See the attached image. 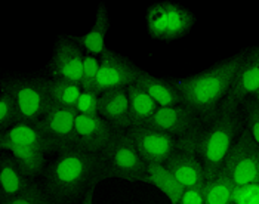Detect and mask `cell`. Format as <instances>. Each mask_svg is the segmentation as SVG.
<instances>
[{"label": "cell", "instance_id": "cell-1", "mask_svg": "<svg viewBox=\"0 0 259 204\" xmlns=\"http://www.w3.org/2000/svg\"><path fill=\"white\" fill-rule=\"evenodd\" d=\"M108 179L105 163L97 152L65 149L46 164L40 184L54 204H80L86 194Z\"/></svg>", "mask_w": 259, "mask_h": 204}, {"label": "cell", "instance_id": "cell-2", "mask_svg": "<svg viewBox=\"0 0 259 204\" xmlns=\"http://www.w3.org/2000/svg\"><path fill=\"white\" fill-rule=\"evenodd\" d=\"M243 130L244 119L241 108L221 105L215 114L201 119L199 127L191 136L178 139V145L196 152L203 164L206 181H210L221 172L227 154Z\"/></svg>", "mask_w": 259, "mask_h": 204}, {"label": "cell", "instance_id": "cell-3", "mask_svg": "<svg viewBox=\"0 0 259 204\" xmlns=\"http://www.w3.org/2000/svg\"><path fill=\"white\" fill-rule=\"evenodd\" d=\"M243 57L244 50L217 62L201 73L169 80L180 90L184 104L196 111L200 119H207L220 110L227 98Z\"/></svg>", "mask_w": 259, "mask_h": 204}, {"label": "cell", "instance_id": "cell-4", "mask_svg": "<svg viewBox=\"0 0 259 204\" xmlns=\"http://www.w3.org/2000/svg\"><path fill=\"white\" fill-rule=\"evenodd\" d=\"M100 154L105 163L108 179L117 178L127 182L148 184V164L141 159L127 130L114 129L110 142Z\"/></svg>", "mask_w": 259, "mask_h": 204}, {"label": "cell", "instance_id": "cell-5", "mask_svg": "<svg viewBox=\"0 0 259 204\" xmlns=\"http://www.w3.org/2000/svg\"><path fill=\"white\" fill-rule=\"evenodd\" d=\"M0 86L6 87L18 102L22 123L37 124L52 110L48 77H6Z\"/></svg>", "mask_w": 259, "mask_h": 204}, {"label": "cell", "instance_id": "cell-6", "mask_svg": "<svg viewBox=\"0 0 259 204\" xmlns=\"http://www.w3.org/2000/svg\"><path fill=\"white\" fill-rule=\"evenodd\" d=\"M221 170L237 188L259 185V143L246 127L227 154Z\"/></svg>", "mask_w": 259, "mask_h": 204}, {"label": "cell", "instance_id": "cell-7", "mask_svg": "<svg viewBox=\"0 0 259 204\" xmlns=\"http://www.w3.org/2000/svg\"><path fill=\"white\" fill-rule=\"evenodd\" d=\"M144 71L129 58L111 49H104L100 57V71L94 92L101 95L105 90L127 87L135 84Z\"/></svg>", "mask_w": 259, "mask_h": 204}, {"label": "cell", "instance_id": "cell-8", "mask_svg": "<svg viewBox=\"0 0 259 204\" xmlns=\"http://www.w3.org/2000/svg\"><path fill=\"white\" fill-rule=\"evenodd\" d=\"M77 114V110L52 107V110L37 124H34L40 135L49 145L51 154H58L61 151L76 148Z\"/></svg>", "mask_w": 259, "mask_h": 204}, {"label": "cell", "instance_id": "cell-9", "mask_svg": "<svg viewBox=\"0 0 259 204\" xmlns=\"http://www.w3.org/2000/svg\"><path fill=\"white\" fill-rule=\"evenodd\" d=\"M201 123L200 116L185 104L177 107H160L157 113L141 126L164 132L177 139L191 136Z\"/></svg>", "mask_w": 259, "mask_h": 204}, {"label": "cell", "instance_id": "cell-10", "mask_svg": "<svg viewBox=\"0 0 259 204\" xmlns=\"http://www.w3.org/2000/svg\"><path fill=\"white\" fill-rule=\"evenodd\" d=\"M83 62L84 54L81 50V46L71 40L70 36H60L54 46V54L48 65V73L51 79H65L79 83L81 86Z\"/></svg>", "mask_w": 259, "mask_h": 204}, {"label": "cell", "instance_id": "cell-11", "mask_svg": "<svg viewBox=\"0 0 259 204\" xmlns=\"http://www.w3.org/2000/svg\"><path fill=\"white\" fill-rule=\"evenodd\" d=\"M127 133L135 143L141 159L147 164H164L178 146L177 138L145 126H131Z\"/></svg>", "mask_w": 259, "mask_h": 204}, {"label": "cell", "instance_id": "cell-12", "mask_svg": "<svg viewBox=\"0 0 259 204\" xmlns=\"http://www.w3.org/2000/svg\"><path fill=\"white\" fill-rule=\"evenodd\" d=\"M259 89V46L244 50L234 82L221 105L240 107L241 102L252 96Z\"/></svg>", "mask_w": 259, "mask_h": 204}, {"label": "cell", "instance_id": "cell-13", "mask_svg": "<svg viewBox=\"0 0 259 204\" xmlns=\"http://www.w3.org/2000/svg\"><path fill=\"white\" fill-rule=\"evenodd\" d=\"M114 127L102 117H88L77 114L76 117V148L86 152H97L108 145Z\"/></svg>", "mask_w": 259, "mask_h": 204}, {"label": "cell", "instance_id": "cell-14", "mask_svg": "<svg viewBox=\"0 0 259 204\" xmlns=\"http://www.w3.org/2000/svg\"><path fill=\"white\" fill-rule=\"evenodd\" d=\"M164 166L185 188H203L206 184L203 164L196 152L187 146L178 145Z\"/></svg>", "mask_w": 259, "mask_h": 204}, {"label": "cell", "instance_id": "cell-15", "mask_svg": "<svg viewBox=\"0 0 259 204\" xmlns=\"http://www.w3.org/2000/svg\"><path fill=\"white\" fill-rule=\"evenodd\" d=\"M98 114L114 129L127 130L132 123L129 119V101L126 87L102 92L98 98Z\"/></svg>", "mask_w": 259, "mask_h": 204}, {"label": "cell", "instance_id": "cell-16", "mask_svg": "<svg viewBox=\"0 0 259 204\" xmlns=\"http://www.w3.org/2000/svg\"><path fill=\"white\" fill-rule=\"evenodd\" d=\"M12 148H30L45 154H51V148L45 138L40 135L34 124L20 123L9 130L0 133V149H12Z\"/></svg>", "mask_w": 259, "mask_h": 204}, {"label": "cell", "instance_id": "cell-17", "mask_svg": "<svg viewBox=\"0 0 259 204\" xmlns=\"http://www.w3.org/2000/svg\"><path fill=\"white\" fill-rule=\"evenodd\" d=\"M33 178H28L21 170L15 156L9 151H2L0 154V200H8L18 195L28 185Z\"/></svg>", "mask_w": 259, "mask_h": 204}, {"label": "cell", "instance_id": "cell-18", "mask_svg": "<svg viewBox=\"0 0 259 204\" xmlns=\"http://www.w3.org/2000/svg\"><path fill=\"white\" fill-rule=\"evenodd\" d=\"M135 84L144 89L159 107H177L184 104L180 90L167 79H160L144 71Z\"/></svg>", "mask_w": 259, "mask_h": 204}, {"label": "cell", "instance_id": "cell-19", "mask_svg": "<svg viewBox=\"0 0 259 204\" xmlns=\"http://www.w3.org/2000/svg\"><path fill=\"white\" fill-rule=\"evenodd\" d=\"M108 28H110L108 11H107V6L101 3L97 11L95 22L92 28L89 30V33H86L84 36H70V37L81 47H84L88 54L94 57H101V54L105 49V36L108 33Z\"/></svg>", "mask_w": 259, "mask_h": 204}, {"label": "cell", "instance_id": "cell-20", "mask_svg": "<svg viewBox=\"0 0 259 204\" xmlns=\"http://www.w3.org/2000/svg\"><path fill=\"white\" fill-rule=\"evenodd\" d=\"M147 169H148V184L159 188L172 204L178 203L187 188L175 178V175L164 164L150 163Z\"/></svg>", "mask_w": 259, "mask_h": 204}, {"label": "cell", "instance_id": "cell-21", "mask_svg": "<svg viewBox=\"0 0 259 204\" xmlns=\"http://www.w3.org/2000/svg\"><path fill=\"white\" fill-rule=\"evenodd\" d=\"M126 90L129 101V119L132 126H141L145 120H148L157 113L160 108L159 104L144 89H141L138 84H131L126 87Z\"/></svg>", "mask_w": 259, "mask_h": 204}, {"label": "cell", "instance_id": "cell-22", "mask_svg": "<svg viewBox=\"0 0 259 204\" xmlns=\"http://www.w3.org/2000/svg\"><path fill=\"white\" fill-rule=\"evenodd\" d=\"M163 6L167 14V31L164 36V41L178 40L188 34L196 22V17L193 15V12L172 2H163Z\"/></svg>", "mask_w": 259, "mask_h": 204}, {"label": "cell", "instance_id": "cell-23", "mask_svg": "<svg viewBox=\"0 0 259 204\" xmlns=\"http://www.w3.org/2000/svg\"><path fill=\"white\" fill-rule=\"evenodd\" d=\"M236 188L231 178L221 170L213 179L206 181L203 186V204H231Z\"/></svg>", "mask_w": 259, "mask_h": 204}, {"label": "cell", "instance_id": "cell-24", "mask_svg": "<svg viewBox=\"0 0 259 204\" xmlns=\"http://www.w3.org/2000/svg\"><path fill=\"white\" fill-rule=\"evenodd\" d=\"M83 89L79 83L70 82L65 79H49V93L54 107L77 110Z\"/></svg>", "mask_w": 259, "mask_h": 204}, {"label": "cell", "instance_id": "cell-25", "mask_svg": "<svg viewBox=\"0 0 259 204\" xmlns=\"http://www.w3.org/2000/svg\"><path fill=\"white\" fill-rule=\"evenodd\" d=\"M9 151L15 156L21 170L24 172L25 176L33 178V179L36 176H41V173L46 167V160H45L46 154L45 152L30 149V148H12Z\"/></svg>", "mask_w": 259, "mask_h": 204}, {"label": "cell", "instance_id": "cell-26", "mask_svg": "<svg viewBox=\"0 0 259 204\" xmlns=\"http://www.w3.org/2000/svg\"><path fill=\"white\" fill-rule=\"evenodd\" d=\"M22 123L18 102L14 95L3 86H0V133Z\"/></svg>", "mask_w": 259, "mask_h": 204}, {"label": "cell", "instance_id": "cell-27", "mask_svg": "<svg viewBox=\"0 0 259 204\" xmlns=\"http://www.w3.org/2000/svg\"><path fill=\"white\" fill-rule=\"evenodd\" d=\"M147 27L148 33L153 39L164 41L167 31V14L164 11L163 3H156L147 11Z\"/></svg>", "mask_w": 259, "mask_h": 204}, {"label": "cell", "instance_id": "cell-28", "mask_svg": "<svg viewBox=\"0 0 259 204\" xmlns=\"http://www.w3.org/2000/svg\"><path fill=\"white\" fill-rule=\"evenodd\" d=\"M0 204H51V200L43 191L40 181L33 179L22 192L8 200H0Z\"/></svg>", "mask_w": 259, "mask_h": 204}, {"label": "cell", "instance_id": "cell-29", "mask_svg": "<svg viewBox=\"0 0 259 204\" xmlns=\"http://www.w3.org/2000/svg\"><path fill=\"white\" fill-rule=\"evenodd\" d=\"M240 108L244 119V127L259 143V102L255 101L252 96H249L247 99L241 102Z\"/></svg>", "mask_w": 259, "mask_h": 204}, {"label": "cell", "instance_id": "cell-30", "mask_svg": "<svg viewBox=\"0 0 259 204\" xmlns=\"http://www.w3.org/2000/svg\"><path fill=\"white\" fill-rule=\"evenodd\" d=\"M100 71V60L91 54L84 55L83 62V79H81V89L83 92H94V86Z\"/></svg>", "mask_w": 259, "mask_h": 204}, {"label": "cell", "instance_id": "cell-31", "mask_svg": "<svg viewBox=\"0 0 259 204\" xmlns=\"http://www.w3.org/2000/svg\"><path fill=\"white\" fill-rule=\"evenodd\" d=\"M98 98L95 92H81L77 102V113L88 117H98Z\"/></svg>", "mask_w": 259, "mask_h": 204}, {"label": "cell", "instance_id": "cell-32", "mask_svg": "<svg viewBox=\"0 0 259 204\" xmlns=\"http://www.w3.org/2000/svg\"><path fill=\"white\" fill-rule=\"evenodd\" d=\"M203 188H187L177 204H203Z\"/></svg>", "mask_w": 259, "mask_h": 204}, {"label": "cell", "instance_id": "cell-33", "mask_svg": "<svg viewBox=\"0 0 259 204\" xmlns=\"http://www.w3.org/2000/svg\"><path fill=\"white\" fill-rule=\"evenodd\" d=\"M94 192H95V188H92V189L86 194V197L81 200V203L80 204H94Z\"/></svg>", "mask_w": 259, "mask_h": 204}, {"label": "cell", "instance_id": "cell-34", "mask_svg": "<svg viewBox=\"0 0 259 204\" xmlns=\"http://www.w3.org/2000/svg\"><path fill=\"white\" fill-rule=\"evenodd\" d=\"M252 98H253L255 101L259 102V89H258V90H256V92H255V93H253V95H252Z\"/></svg>", "mask_w": 259, "mask_h": 204}, {"label": "cell", "instance_id": "cell-35", "mask_svg": "<svg viewBox=\"0 0 259 204\" xmlns=\"http://www.w3.org/2000/svg\"><path fill=\"white\" fill-rule=\"evenodd\" d=\"M51 204H54V203H51Z\"/></svg>", "mask_w": 259, "mask_h": 204}, {"label": "cell", "instance_id": "cell-36", "mask_svg": "<svg viewBox=\"0 0 259 204\" xmlns=\"http://www.w3.org/2000/svg\"><path fill=\"white\" fill-rule=\"evenodd\" d=\"M231 204H233V203H231Z\"/></svg>", "mask_w": 259, "mask_h": 204}]
</instances>
